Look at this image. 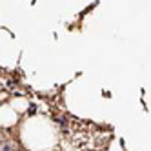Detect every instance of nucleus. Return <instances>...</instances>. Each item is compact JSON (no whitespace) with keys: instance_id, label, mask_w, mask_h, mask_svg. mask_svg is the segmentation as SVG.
I'll return each mask as SVG.
<instances>
[{"instance_id":"nucleus-1","label":"nucleus","mask_w":151,"mask_h":151,"mask_svg":"<svg viewBox=\"0 0 151 151\" xmlns=\"http://www.w3.org/2000/svg\"><path fill=\"white\" fill-rule=\"evenodd\" d=\"M0 151H18L17 142H2L0 144Z\"/></svg>"}]
</instances>
